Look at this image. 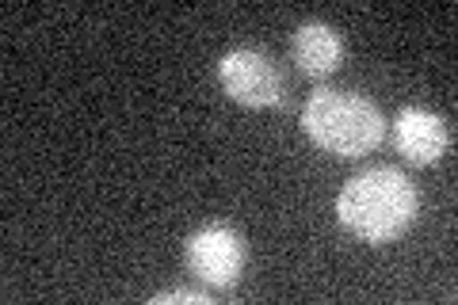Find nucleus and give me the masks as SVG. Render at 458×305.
Here are the masks:
<instances>
[{"instance_id": "nucleus-1", "label": "nucleus", "mask_w": 458, "mask_h": 305, "mask_svg": "<svg viewBox=\"0 0 458 305\" xmlns=\"http://www.w3.org/2000/svg\"><path fill=\"white\" fill-rule=\"evenodd\" d=\"M420 195L397 168H367L352 176L336 195V217L352 237L367 244H390L417 222Z\"/></svg>"}, {"instance_id": "nucleus-2", "label": "nucleus", "mask_w": 458, "mask_h": 305, "mask_svg": "<svg viewBox=\"0 0 458 305\" xmlns=\"http://www.w3.org/2000/svg\"><path fill=\"white\" fill-rule=\"evenodd\" d=\"M302 130L318 149L340 157V161H360L382 145L386 119L375 99L360 92L318 89L302 107Z\"/></svg>"}, {"instance_id": "nucleus-3", "label": "nucleus", "mask_w": 458, "mask_h": 305, "mask_svg": "<svg viewBox=\"0 0 458 305\" xmlns=\"http://www.w3.org/2000/svg\"><path fill=\"white\" fill-rule=\"evenodd\" d=\"M218 80L225 96L241 107H276L283 104V72L264 50H229L218 62Z\"/></svg>"}, {"instance_id": "nucleus-4", "label": "nucleus", "mask_w": 458, "mask_h": 305, "mask_svg": "<svg viewBox=\"0 0 458 305\" xmlns=\"http://www.w3.org/2000/svg\"><path fill=\"white\" fill-rule=\"evenodd\" d=\"M188 267L195 271L199 283L229 290L245 271V241H241L237 229L210 222L188 237Z\"/></svg>"}, {"instance_id": "nucleus-5", "label": "nucleus", "mask_w": 458, "mask_h": 305, "mask_svg": "<svg viewBox=\"0 0 458 305\" xmlns=\"http://www.w3.org/2000/svg\"><path fill=\"white\" fill-rule=\"evenodd\" d=\"M394 145L412 165H436L451 149V130L428 107H401L394 119Z\"/></svg>"}, {"instance_id": "nucleus-6", "label": "nucleus", "mask_w": 458, "mask_h": 305, "mask_svg": "<svg viewBox=\"0 0 458 305\" xmlns=\"http://www.w3.org/2000/svg\"><path fill=\"white\" fill-rule=\"evenodd\" d=\"M291 62L298 72H306L313 80L333 77L344 62V38L321 20H306L298 31L291 35Z\"/></svg>"}, {"instance_id": "nucleus-7", "label": "nucleus", "mask_w": 458, "mask_h": 305, "mask_svg": "<svg viewBox=\"0 0 458 305\" xmlns=\"http://www.w3.org/2000/svg\"><path fill=\"white\" fill-rule=\"evenodd\" d=\"M153 305H172V301H195V305H210V294H203V290H188V286H180V290H165V294H153L149 298Z\"/></svg>"}]
</instances>
